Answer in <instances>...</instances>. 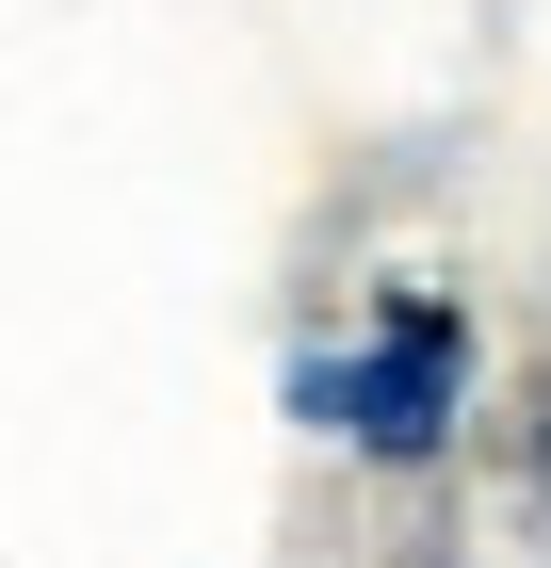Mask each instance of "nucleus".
Instances as JSON below:
<instances>
[{"instance_id": "obj_1", "label": "nucleus", "mask_w": 551, "mask_h": 568, "mask_svg": "<svg viewBox=\"0 0 551 568\" xmlns=\"http://www.w3.org/2000/svg\"><path fill=\"white\" fill-rule=\"evenodd\" d=\"M293 406H308L325 438H357V455H389V471H422L438 438H455V406H470V325H455L438 293H406L357 357H308Z\"/></svg>"}]
</instances>
